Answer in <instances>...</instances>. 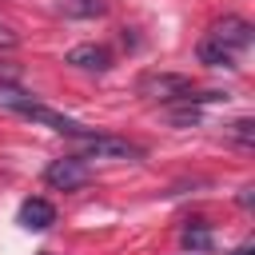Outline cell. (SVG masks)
Returning a JSON list of instances; mask_svg holds the SVG:
<instances>
[{
    "instance_id": "obj_1",
    "label": "cell",
    "mask_w": 255,
    "mask_h": 255,
    "mask_svg": "<svg viewBox=\"0 0 255 255\" xmlns=\"http://www.w3.org/2000/svg\"><path fill=\"white\" fill-rule=\"evenodd\" d=\"M251 48V24L239 16H223L199 40V64L207 68H235V60Z\"/></svg>"
},
{
    "instance_id": "obj_2",
    "label": "cell",
    "mask_w": 255,
    "mask_h": 255,
    "mask_svg": "<svg viewBox=\"0 0 255 255\" xmlns=\"http://www.w3.org/2000/svg\"><path fill=\"white\" fill-rule=\"evenodd\" d=\"M12 112H20L24 120H32V124H44V128H52V131H60V135H72V139H84L92 128H84L80 120H72V116H64V112H56V108H48V104H36V100H24V96H16V92H8V96H0Z\"/></svg>"
},
{
    "instance_id": "obj_3",
    "label": "cell",
    "mask_w": 255,
    "mask_h": 255,
    "mask_svg": "<svg viewBox=\"0 0 255 255\" xmlns=\"http://www.w3.org/2000/svg\"><path fill=\"white\" fill-rule=\"evenodd\" d=\"M88 179H92V171H88V163H84L80 155L52 159V163L44 167V183H48V187H56V191H80Z\"/></svg>"
},
{
    "instance_id": "obj_4",
    "label": "cell",
    "mask_w": 255,
    "mask_h": 255,
    "mask_svg": "<svg viewBox=\"0 0 255 255\" xmlns=\"http://www.w3.org/2000/svg\"><path fill=\"white\" fill-rule=\"evenodd\" d=\"M84 147V155H96V159H139L143 147L120 139V135H104V131H88L84 139H76Z\"/></svg>"
},
{
    "instance_id": "obj_5",
    "label": "cell",
    "mask_w": 255,
    "mask_h": 255,
    "mask_svg": "<svg viewBox=\"0 0 255 255\" xmlns=\"http://www.w3.org/2000/svg\"><path fill=\"white\" fill-rule=\"evenodd\" d=\"M16 219H20V227H28V231H48V227L56 223V207H52L48 199L32 195V199H24V203H20Z\"/></svg>"
},
{
    "instance_id": "obj_6",
    "label": "cell",
    "mask_w": 255,
    "mask_h": 255,
    "mask_svg": "<svg viewBox=\"0 0 255 255\" xmlns=\"http://www.w3.org/2000/svg\"><path fill=\"white\" fill-rule=\"evenodd\" d=\"M68 64H76L84 72H108L112 68V52L100 48V44H80V48L68 52Z\"/></svg>"
},
{
    "instance_id": "obj_7",
    "label": "cell",
    "mask_w": 255,
    "mask_h": 255,
    "mask_svg": "<svg viewBox=\"0 0 255 255\" xmlns=\"http://www.w3.org/2000/svg\"><path fill=\"white\" fill-rule=\"evenodd\" d=\"M183 243H187V247H195V251H207V247H211V235H207L203 227H195V231H187V235H183Z\"/></svg>"
},
{
    "instance_id": "obj_8",
    "label": "cell",
    "mask_w": 255,
    "mask_h": 255,
    "mask_svg": "<svg viewBox=\"0 0 255 255\" xmlns=\"http://www.w3.org/2000/svg\"><path fill=\"white\" fill-rule=\"evenodd\" d=\"M12 44H16V36H12V28H4V24H0V48H12Z\"/></svg>"
},
{
    "instance_id": "obj_9",
    "label": "cell",
    "mask_w": 255,
    "mask_h": 255,
    "mask_svg": "<svg viewBox=\"0 0 255 255\" xmlns=\"http://www.w3.org/2000/svg\"><path fill=\"white\" fill-rule=\"evenodd\" d=\"M235 255H251V251H247V247H243V251H235Z\"/></svg>"
}]
</instances>
